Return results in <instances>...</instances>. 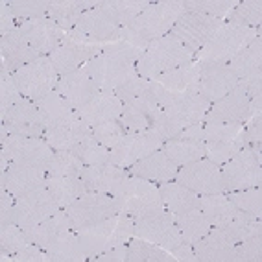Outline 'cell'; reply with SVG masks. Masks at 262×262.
<instances>
[{"instance_id":"6da1fadb","label":"cell","mask_w":262,"mask_h":262,"mask_svg":"<svg viewBox=\"0 0 262 262\" xmlns=\"http://www.w3.org/2000/svg\"><path fill=\"white\" fill-rule=\"evenodd\" d=\"M65 37V30L48 17L20 23L17 30L0 37V65L13 74L37 57L50 56Z\"/></svg>"},{"instance_id":"7a4b0ae2","label":"cell","mask_w":262,"mask_h":262,"mask_svg":"<svg viewBox=\"0 0 262 262\" xmlns=\"http://www.w3.org/2000/svg\"><path fill=\"white\" fill-rule=\"evenodd\" d=\"M185 11V0L150 2V6L129 26L120 30V41L146 50L154 41L168 35L172 26Z\"/></svg>"},{"instance_id":"3957f363","label":"cell","mask_w":262,"mask_h":262,"mask_svg":"<svg viewBox=\"0 0 262 262\" xmlns=\"http://www.w3.org/2000/svg\"><path fill=\"white\" fill-rule=\"evenodd\" d=\"M258 35L260 28H242L222 23L205 47L196 54V61L202 65H227Z\"/></svg>"},{"instance_id":"277c9868","label":"cell","mask_w":262,"mask_h":262,"mask_svg":"<svg viewBox=\"0 0 262 262\" xmlns=\"http://www.w3.org/2000/svg\"><path fill=\"white\" fill-rule=\"evenodd\" d=\"M196 59V56L190 50L183 47L170 35L157 39L146 48L144 56L137 61V74L146 80H155L157 76L170 72L181 65H187Z\"/></svg>"},{"instance_id":"5b68a950","label":"cell","mask_w":262,"mask_h":262,"mask_svg":"<svg viewBox=\"0 0 262 262\" xmlns=\"http://www.w3.org/2000/svg\"><path fill=\"white\" fill-rule=\"evenodd\" d=\"M115 198H117L118 214H127L133 220L164 211L159 185L131 173Z\"/></svg>"},{"instance_id":"8992f818","label":"cell","mask_w":262,"mask_h":262,"mask_svg":"<svg viewBox=\"0 0 262 262\" xmlns=\"http://www.w3.org/2000/svg\"><path fill=\"white\" fill-rule=\"evenodd\" d=\"M52 157L54 150L42 137L0 135V172L11 163L47 170Z\"/></svg>"},{"instance_id":"52a82bcc","label":"cell","mask_w":262,"mask_h":262,"mask_svg":"<svg viewBox=\"0 0 262 262\" xmlns=\"http://www.w3.org/2000/svg\"><path fill=\"white\" fill-rule=\"evenodd\" d=\"M225 192L260 187L262 183V144L244 146L229 161L220 164Z\"/></svg>"},{"instance_id":"ba28073f","label":"cell","mask_w":262,"mask_h":262,"mask_svg":"<svg viewBox=\"0 0 262 262\" xmlns=\"http://www.w3.org/2000/svg\"><path fill=\"white\" fill-rule=\"evenodd\" d=\"M102 48L103 42L93 41L78 30H71V32H67L65 41L48 57H50L52 65L56 67V71L59 72V76H63L83 69L93 57L98 56Z\"/></svg>"},{"instance_id":"9c48e42d","label":"cell","mask_w":262,"mask_h":262,"mask_svg":"<svg viewBox=\"0 0 262 262\" xmlns=\"http://www.w3.org/2000/svg\"><path fill=\"white\" fill-rule=\"evenodd\" d=\"M83 71L89 74V78L102 93H115L124 83L139 76L135 63L122 59L115 54H105V52H100L98 56L93 57L83 67Z\"/></svg>"},{"instance_id":"30bf717a","label":"cell","mask_w":262,"mask_h":262,"mask_svg":"<svg viewBox=\"0 0 262 262\" xmlns=\"http://www.w3.org/2000/svg\"><path fill=\"white\" fill-rule=\"evenodd\" d=\"M13 78L24 98L37 102L48 93L56 91L57 81H59V72L52 65L50 57L42 56L33 59L28 65H24L17 72H13Z\"/></svg>"},{"instance_id":"8fae6325","label":"cell","mask_w":262,"mask_h":262,"mask_svg":"<svg viewBox=\"0 0 262 262\" xmlns=\"http://www.w3.org/2000/svg\"><path fill=\"white\" fill-rule=\"evenodd\" d=\"M63 211L69 216L72 229H81L85 225L96 224L105 218L118 214L117 198L109 194H100V192H89L81 196L80 200L67 205Z\"/></svg>"},{"instance_id":"7c38bea8","label":"cell","mask_w":262,"mask_h":262,"mask_svg":"<svg viewBox=\"0 0 262 262\" xmlns=\"http://www.w3.org/2000/svg\"><path fill=\"white\" fill-rule=\"evenodd\" d=\"M224 20H216L207 15L185 11L170 30V37H173L183 47L190 50L194 56L207 45V41L214 35V32L220 28Z\"/></svg>"},{"instance_id":"4fadbf2b","label":"cell","mask_w":262,"mask_h":262,"mask_svg":"<svg viewBox=\"0 0 262 262\" xmlns=\"http://www.w3.org/2000/svg\"><path fill=\"white\" fill-rule=\"evenodd\" d=\"M262 96L249 98V94L236 87L224 98L211 103L203 122H229V124H246L255 111H260Z\"/></svg>"},{"instance_id":"5bb4252c","label":"cell","mask_w":262,"mask_h":262,"mask_svg":"<svg viewBox=\"0 0 262 262\" xmlns=\"http://www.w3.org/2000/svg\"><path fill=\"white\" fill-rule=\"evenodd\" d=\"M59 211V203L54 200V196L47 187H42L39 190H33L15 200L13 220L19 227H23L28 233L35 225H39L41 222H45Z\"/></svg>"},{"instance_id":"9a60e30c","label":"cell","mask_w":262,"mask_h":262,"mask_svg":"<svg viewBox=\"0 0 262 262\" xmlns=\"http://www.w3.org/2000/svg\"><path fill=\"white\" fill-rule=\"evenodd\" d=\"M133 236L146 240V242L157 244L166 251L176 248L178 244L185 242L178 225H176V216L166 209L161 212H155V214L144 216V218H137Z\"/></svg>"},{"instance_id":"2e32d148","label":"cell","mask_w":262,"mask_h":262,"mask_svg":"<svg viewBox=\"0 0 262 262\" xmlns=\"http://www.w3.org/2000/svg\"><path fill=\"white\" fill-rule=\"evenodd\" d=\"M176 181L194 190L198 196L207 194H224V179H222L220 166L211 163L209 159H200L194 163L181 166L176 173Z\"/></svg>"},{"instance_id":"e0dca14e","label":"cell","mask_w":262,"mask_h":262,"mask_svg":"<svg viewBox=\"0 0 262 262\" xmlns=\"http://www.w3.org/2000/svg\"><path fill=\"white\" fill-rule=\"evenodd\" d=\"M0 135H20V137H45L47 127L42 122L37 103L24 98L10 111L0 117Z\"/></svg>"},{"instance_id":"ac0fdd59","label":"cell","mask_w":262,"mask_h":262,"mask_svg":"<svg viewBox=\"0 0 262 262\" xmlns=\"http://www.w3.org/2000/svg\"><path fill=\"white\" fill-rule=\"evenodd\" d=\"M164 141L154 131H139V133H126V137L111 148V164L120 168H129L137 161L144 159L146 155L161 150Z\"/></svg>"},{"instance_id":"d6986e66","label":"cell","mask_w":262,"mask_h":262,"mask_svg":"<svg viewBox=\"0 0 262 262\" xmlns=\"http://www.w3.org/2000/svg\"><path fill=\"white\" fill-rule=\"evenodd\" d=\"M202 65V63H200ZM238 87V78L231 71L229 65H202L200 67V81L198 93L207 102L214 103L216 100L224 98L233 89Z\"/></svg>"},{"instance_id":"ffe728a7","label":"cell","mask_w":262,"mask_h":262,"mask_svg":"<svg viewBox=\"0 0 262 262\" xmlns=\"http://www.w3.org/2000/svg\"><path fill=\"white\" fill-rule=\"evenodd\" d=\"M47 170L11 163L0 176V188H6L15 198H20L24 194L47 187Z\"/></svg>"},{"instance_id":"44dd1931","label":"cell","mask_w":262,"mask_h":262,"mask_svg":"<svg viewBox=\"0 0 262 262\" xmlns=\"http://www.w3.org/2000/svg\"><path fill=\"white\" fill-rule=\"evenodd\" d=\"M80 178L83 179L89 192H100V194L117 196L118 192H120L122 185L129 178V172L126 168L105 163L96 164V166H83Z\"/></svg>"},{"instance_id":"7402d4cb","label":"cell","mask_w":262,"mask_h":262,"mask_svg":"<svg viewBox=\"0 0 262 262\" xmlns=\"http://www.w3.org/2000/svg\"><path fill=\"white\" fill-rule=\"evenodd\" d=\"M56 91L67 100V102L71 103V107L74 109V111H78V109H81L83 105H87V103L100 93V89L94 85V81L91 80L89 74H87L83 69L59 76Z\"/></svg>"},{"instance_id":"603a6c76","label":"cell","mask_w":262,"mask_h":262,"mask_svg":"<svg viewBox=\"0 0 262 262\" xmlns=\"http://www.w3.org/2000/svg\"><path fill=\"white\" fill-rule=\"evenodd\" d=\"M124 109V102L115 93H102L100 91L87 105L78 109V120L85 122L89 127H96L103 122L118 120Z\"/></svg>"},{"instance_id":"cb8c5ba5","label":"cell","mask_w":262,"mask_h":262,"mask_svg":"<svg viewBox=\"0 0 262 262\" xmlns=\"http://www.w3.org/2000/svg\"><path fill=\"white\" fill-rule=\"evenodd\" d=\"M98 4V2H96ZM78 32H81L83 35L91 37L93 41H98L107 45V42H115L120 39V26L113 20L111 15H107L103 10H100L98 6L93 10L85 11L81 15V19L78 20L76 28Z\"/></svg>"},{"instance_id":"d4e9b609","label":"cell","mask_w":262,"mask_h":262,"mask_svg":"<svg viewBox=\"0 0 262 262\" xmlns=\"http://www.w3.org/2000/svg\"><path fill=\"white\" fill-rule=\"evenodd\" d=\"M198 262H231L234 242L220 229L212 227L205 236L192 244Z\"/></svg>"},{"instance_id":"484cf974","label":"cell","mask_w":262,"mask_h":262,"mask_svg":"<svg viewBox=\"0 0 262 262\" xmlns=\"http://www.w3.org/2000/svg\"><path fill=\"white\" fill-rule=\"evenodd\" d=\"M178 166L173 164V161H170V157L163 151V148L154 154L146 155L144 159L137 161L135 164H131L127 172L131 176H137V178L148 179V181L154 183H166L176 179V173H178Z\"/></svg>"},{"instance_id":"4316f807","label":"cell","mask_w":262,"mask_h":262,"mask_svg":"<svg viewBox=\"0 0 262 262\" xmlns=\"http://www.w3.org/2000/svg\"><path fill=\"white\" fill-rule=\"evenodd\" d=\"M159 105L154 100L144 94L141 98L129 100L124 103L120 115V124L126 127L127 133H139V131H148L151 127L154 117L159 113Z\"/></svg>"},{"instance_id":"83f0119b","label":"cell","mask_w":262,"mask_h":262,"mask_svg":"<svg viewBox=\"0 0 262 262\" xmlns=\"http://www.w3.org/2000/svg\"><path fill=\"white\" fill-rule=\"evenodd\" d=\"M37 107L41 111L42 122L47 129H56V127L71 126L78 120V113L71 107V103L67 102L57 91H52L47 96L37 100Z\"/></svg>"},{"instance_id":"f1b7e54d","label":"cell","mask_w":262,"mask_h":262,"mask_svg":"<svg viewBox=\"0 0 262 262\" xmlns=\"http://www.w3.org/2000/svg\"><path fill=\"white\" fill-rule=\"evenodd\" d=\"M118 214L111 216V218H105L102 222H96V224L85 225L81 229H76L78 236H80V242L85 249V255L89 260H93L96 255H100L102 251L109 248V242H111V234L115 225H117Z\"/></svg>"},{"instance_id":"f546056e","label":"cell","mask_w":262,"mask_h":262,"mask_svg":"<svg viewBox=\"0 0 262 262\" xmlns=\"http://www.w3.org/2000/svg\"><path fill=\"white\" fill-rule=\"evenodd\" d=\"M161 198H163L164 209L172 214H181L200 207V196L196 192L178 183L176 179L166 183H159Z\"/></svg>"},{"instance_id":"4dcf8cb0","label":"cell","mask_w":262,"mask_h":262,"mask_svg":"<svg viewBox=\"0 0 262 262\" xmlns=\"http://www.w3.org/2000/svg\"><path fill=\"white\" fill-rule=\"evenodd\" d=\"M96 8V2H87V0H52L50 10H48V19H52L57 26L71 32L76 28L78 20L85 11Z\"/></svg>"},{"instance_id":"1f68e13d","label":"cell","mask_w":262,"mask_h":262,"mask_svg":"<svg viewBox=\"0 0 262 262\" xmlns=\"http://www.w3.org/2000/svg\"><path fill=\"white\" fill-rule=\"evenodd\" d=\"M200 209L207 216V220L211 222L212 227H220V225L229 224L236 220L244 212H240L236 207L231 203V200L224 194H207L200 196Z\"/></svg>"},{"instance_id":"d6a6232c","label":"cell","mask_w":262,"mask_h":262,"mask_svg":"<svg viewBox=\"0 0 262 262\" xmlns=\"http://www.w3.org/2000/svg\"><path fill=\"white\" fill-rule=\"evenodd\" d=\"M89 135H93V127H89L81 120H76L71 126L47 129L42 139L48 142V146L54 151H72L76 146Z\"/></svg>"},{"instance_id":"836d02e7","label":"cell","mask_w":262,"mask_h":262,"mask_svg":"<svg viewBox=\"0 0 262 262\" xmlns=\"http://www.w3.org/2000/svg\"><path fill=\"white\" fill-rule=\"evenodd\" d=\"M47 188L54 196L61 209L71 205L72 202L80 200L81 196L89 194V188L80 176H48Z\"/></svg>"},{"instance_id":"e575fe53","label":"cell","mask_w":262,"mask_h":262,"mask_svg":"<svg viewBox=\"0 0 262 262\" xmlns=\"http://www.w3.org/2000/svg\"><path fill=\"white\" fill-rule=\"evenodd\" d=\"M163 151L173 161V164L181 168L187 164L200 161L205 157V142L194 141V139H185V137H176L163 144Z\"/></svg>"},{"instance_id":"d590c367","label":"cell","mask_w":262,"mask_h":262,"mask_svg":"<svg viewBox=\"0 0 262 262\" xmlns=\"http://www.w3.org/2000/svg\"><path fill=\"white\" fill-rule=\"evenodd\" d=\"M50 262H85L89 260L85 249L80 242V236L74 229H69L61 234L56 242L47 248Z\"/></svg>"},{"instance_id":"8d00e7d4","label":"cell","mask_w":262,"mask_h":262,"mask_svg":"<svg viewBox=\"0 0 262 262\" xmlns=\"http://www.w3.org/2000/svg\"><path fill=\"white\" fill-rule=\"evenodd\" d=\"M69 229H72L69 216L61 209L59 212H56L54 216H50V218H47V220L41 222L39 225H35L33 229H30L28 236H30V242L37 244L39 248L42 249H47L52 242H56L61 234Z\"/></svg>"},{"instance_id":"74e56055","label":"cell","mask_w":262,"mask_h":262,"mask_svg":"<svg viewBox=\"0 0 262 262\" xmlns=\"http://www.w3.org/2000/svg\"><path fill=\"white\" fill-rule=\"evenodd\" d=\"M200 63L196 59L173 69L170 72L157 76L155 81L170 91H198V81H200Z\"/></svg>"},{"instance_id":"f35d334b","label":"cell","mask_w":262,"mask_h":262,"mask_svg":"<svg viewBox=\"0 0 262 262\" xmlns=\"http://www.w3.org/2000/svg\"><path fill=\"white\" fill-rule=\"evenodd\" d=\"M227 65L231 67V71L236 74L238 80L249 78V76L262 74V41L260 35L257 39H253L248 47L240 52L238 56L231 59Z\"/></svg>"},{"instance_id":"ab89813d","label":"cell","mask_w":262,"mask_h":262,"mask_svg":"<svg viewBox=\"0 0 262 262\" xmlns=\"http://www.w3.org/2000/svg\"><path fill=\"white\" fill-rule=\"evenodd\" d=\"M96 6L107 15H111L113 20L120 28H126L150 6V2L146 0H100Z\"/></svg>"},{"instance_id":"60d3db41","label":"cell","mask_w":262,"mask_h":262,"mask_svg":"<svg viewBox=\"0 0 262 262\" xmlns=\"http://www.w3.org/2000/svg\"><path fill=\"white\" fill-rule=\"evenodd\" d=\"M173 216H176V225H178L183 240L188 244L198 242L202 236H205L212 229L211 222L207 220V216L203 214L200 207L192 209L188 212H181V214H173Z\"/></svg>"},{"instance_id":"b9f144b4","label":"cell","mask_w":262,"mask_h":262,"mask_svg":"<svg viewBox=\"0 0 262 262\" xmlns=\"http://www.w3.org/2000/svg\"><path fill=\"white\" fill-rule=\"evenodd\" d=\"M127 262H173V257L157 244L133 236L127 242Z\"/></svg>"},{"instance_id":"7bdbcfd3","label":"cell","mask_w":262,"mask_h":262,"mask_svg":"<svg viewBox=\"0 0 262 262\" xmlns=\"http://www.w3.org/2000/svg\"><path fill=\"white\" fill-rule=\"evenodd\" d=\"M224 23L242 26V28H260L262 2L260 0H242L227 13Z\"/></svg>"},{"instance_id":"ee69618b","label":"cell","mask_w":262,"mask_h":262,"mask_svg":"<svg viewBox=\"0 0 262 262\" xmlns=\"http://www.w3.org/2000/svg\"><path fill=\"white\" fill-rule=\"evenodd\" d=\"M30 244L28 233L17 224L0 225V255L2 260H11L15 253H19Z\"/></svg>"},{"instance_id":"f6af8a7d","label":"cell","mask_w":262,"mask_h":262,"mask_svg":"<svg viewBox=\"0 0 262 262\" xmlns=\"http://www.w3.org/2000/svg\"><path fill=\"white\" fill-rule=\"evenodd\" d=\"M225 196L229 198L240 212L249 214L253 218H260L262 216V190L260 187L244 188V190H233L225 192Z\"/></svg>"},{"instance_id":"bcb514c9","label":"cell","mask_w":262,"mask_h":262,"mask_svg":"<svg viewBox=\"0 0 262 262\" xmlns=\"http://www.w3.org/2000/svg\"><path fill=\"white\" fill-rule=\"evenodd\" d=\"M72 154H74L85 166H96V164L111 163V151H109L105 146L100 144L93 135L83 139V141L72 150Z\"/></svg>"},{"instance_id":"7dc6e473","label":"cell","mask_w":262,"mask_h":262,"mask_svg":"<svg viewBox=\"0 0 262 262\" xmlns=\"http://www.w3.org/2000/svg\"><path fill=\"white\" fill-rule=\"evenodd\" d=\"M236 4L238 0H185L187 11L207 15L216 20H224Z\"/></svg>"},{"instance_id":"c3c4849f","label":"cell","mask_w":262,"mask_h":262,"mask_svg":"<svg viewBox=\"0 0 262 262\" xmlns=\"http://www.w3.org/2000/svg\"><path fill=\"white\" fill-rule=\"evenodd\" d=\"M23 100L24 96L17 81H15L13 74L6 67L0 65V117L6 115L13 105H17Z\"/></svg>"},{"instance_id":"681fc988","label":"cell","mask_w":262,"mask_h":262,"mask_svg":"<svg viewBox=\"0 0 262 262\" xmlns=\"http://www.w3.org/2000/svg\"><path fill=\"white\" fill-rule=\"evenodd\" d=\"M187 127H188L187 122H183L181 118L173 117L172 113L164 111V109H159V113L154 117L150 131L157 133V135L166 142V141H170V139L179 137L181 135V131H185Z\"/></svg>"},{"instance_id":"f907efd6","label":"cell","mask_w":262,"mask_h":262,"mask_svg":"<svg viewBox=\"0 0 262 262\" xmlns=\"http://www.w3.org/2000/svg\"><path fill=\"white\" fill-rule=\"evenodd\" d=\"M52 0H11L8 2L19 23L47 19Z\"/></svg>"},{"instance_id":"816d5d0a","label":"cell","mask_w":262,"mask_h":262,"mask_svg":"<svg viewBox=\"0 0 262 262\" xmlns=\"http://www.w3.org/2000/svg\"><path fill=\"white\" fill-rule=\"evenodd\" d=\"M244 124H229V122H202L203 142H224L233 141L242 133Z\"/></svg>"},{"instance_id":"f5cc1de1","label":"cell","mask_w":262,"mask_h":262,"mask_svg":"<svg viewBox=\"0 0 262 262\" xmlns=\"http://www.w3.org/2000/svg\"><path fill=\"white\" fill-rule=\"evenodd\" d=\"M83 166L85 164L72 151H54L47 173L48 176H80Z\"/></svg>"},{"instance_id":"db71d44e","label":"cell","mask_w":262,"mask_h":262,"mask_svg":"<svg viewBox=\"0 0 262 262\" xmlns=\"http://www.w3.org/2000/svg\"><path fill=\"white\" fill-rule=\"evenodd\" d=\"M244 141L240 135L233 141H224V142H205V159H209L214 164H224L225 161H229L233 155H236L244 148Z\"/></svg>"},{"instance_id":"11a10c76","label":"cell","mask_w":262,"mask_h":262,"mask_svg":"<svg viewBox=\"0 0 262 262\" xmlns=\"http://www.w3.org/2000/svg\"><path fill=\"white\" fill-rule=\"evenodd\" d=\"M262 260V233L253 234L242 242L234 244L231 262H260Z\"/></svg>"},{"instance_id":"9f6ffc18","label":"cell","mask_w":262,"mask_h":262,"mask_svg":"<svg viewBox=\"0 0 262 262\" xmlns=\"http://www.w3.org/2000/svg\"><path fill=\"white\" fill-rule=\"evenodd\" d=\"M126 133H127L126 127L122 126L120 120L103 122V124H100V126L93 127V137L102 146H105L107 150L115 148V146L126 137Z\"/></svg>"},{"instance_id":"6f0895ef","label":"cell","mask_w":262,"mask_h":262,"mask_svg":"<svg viewBox=\"0 0 262 262\" xmlns=\"http://www.w3.org/2000/svg\"><path fill=\"white\" fill-rule=\"evenodd\" d=\"M133 229H135V220L127 214H118L117 225H115L111 234L109 248H113V246H127V242L133 238Z\"/></svg>"},{"instance_id":"680465c9","label":"cell","mask_w":262,"mask_h":262,"mask_svg":"<svg viewBox=\"0 0 262 262\" xmlns=\"http://www.w3.org/2000/svg\"><path fill=\"white\" fill-rule=\"evenodd\" d=\"M102 52H105V54H115V56L122 57V59L126 61H131V63H135L141 59L142 56H144V52L142 48L139 47H133V45H129V42L126 41H115V42H107V45H103Z\"/></svg>"},{"instance_id":"91938a15","label":"cell","mask_w":262,"mask_h":262,"mask_svg":"<svg viewBox=\"0 0 262 262\" xmlns=\"http://www.w3.org/2000/svg\"><path fill=\"white\" fill-rule=\"evenodd\" d=\"M148 87H150V80L141 78V76H135L133 80H129L127 83L122 85L120 89L115 91V94H117L122 102L126 103V102H129V100H135V98L144 96L146 91H148Z\"/></svg>"},{"instance_id":"94428289","label":"cell","mask_w":262,"mask_h":262,"mask_svg":"<svg viewBox=\"0 0 262 262\" xmlns=\"http://www.w3.org/2000/svg\"><path fill=\"white\" fill-rule=\"evenodd\" d=\"M240 139L246 146L262 144V127H260V111H255L242 127Z\"/></svg>"},{"instance_id":"6125c7cd","label":"cell","mask_w":262,"mask_h":262,"mask_svg":"<svg viewBox=\"0 0 262 262\" xmlns=\"http://www.w3.org/2000/svg\"><path fill=\"white\" fill-rule=\"evenodd\" d=\"M11 262H50L47 249L39 248L37 244L30 242L24 249H20L19 253H15L11 257Z\"/></svg>"},{"instance_id":"be15d7a7","label":"cell","mask_w":262,"mask_h":262,"mask_svg":"<svg viewBox=\"0 0 262 262\" xmlns=\"http://www.w3.org/2000/svg\"><path fill=\"white\" fill-rule=\"evenodd\" d=\"M15 200L17 198L8 192L6 188H0V225L15 224L13 211H15Z\"/></svg>"},{"instance_id":"e7e4bbea","label":"cell","mask_w":262,"mask_h":262,"mask_svg":"<svg viewBox=\"0 0 262 262\" xmlns=\"http://www.w3.org/2000/svg\"><path fill=\"white\" fill-rule=\"evenodd\" d=\"M19 19L15 17V13L11 11L10 4L8 2H2L0 4V37H4L8 33H11L13 30H17L19 26Z\"/></svg>"},{"instance_id":"03108f58","label":"cell","mask_w":262,"mask_h":262,"mask_svg":"<svg viewBox=\"0 0 262 262\" xmlns=\"http://www.w3.org/2000/svg\"><path fill=\"white\" fill-rule=\"evenodd\" d=\"M94 262H127V246H113L93 258Z\"/></svg>"},{"instance_id":"003e7915","label":"cell","mask_w":262,"mask_h":262,"mask_svg":"<svg viewBox=\"0 0 262 262\" xmlns=\"http://www.w3.org/2000/svg\"><path fill=\"white\" fill-rule=\"evenodd\" d=\"M168 253L173 257V260H179V262H198L196 253H194V248H192V244H188V242L178 244L176 248L168 249Z\"/></svg>"}]
</instances>
